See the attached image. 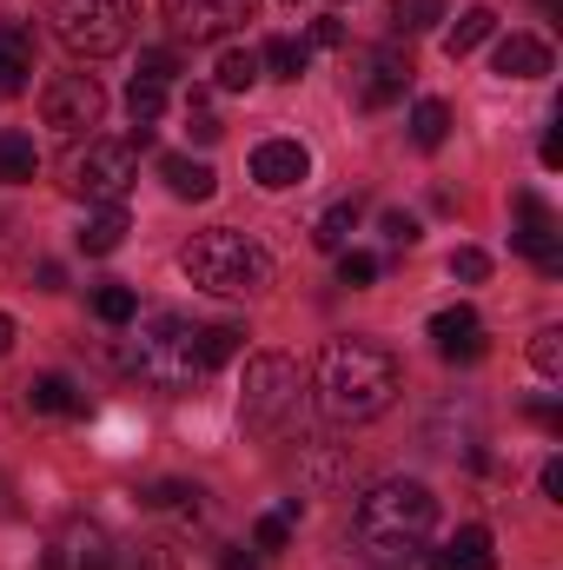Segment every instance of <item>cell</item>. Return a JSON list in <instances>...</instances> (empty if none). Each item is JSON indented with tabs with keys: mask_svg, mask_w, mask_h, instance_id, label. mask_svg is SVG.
<instances>
[{
	"mask_svg": "<svg viewBox=\"0 0 563 570\" xmlns=\"http://www.w3.org/2000/svg\"><path fill=\"white\" fill-rule=\"evenodd\" d=\"M285 538H292V518H285V511H273V518L253 524V544H259V551H285Z\"/></svg>",
	"mask_w": 563,
	"mask_h": 570,
	"instance_id": "obj_35",
	"label": "cell"
},
{
	"mask_svg": "<svg viewBox=\"0 0 563 570\" xmlns=\"http://www.w3.org/2000/svg\"><path fill=\"white\" fill-rule=\"evenodd\" d=\"M491 33H497V13H491V7H464V13H457V27H444V53H451V60H464V53H477Z\"/></svg>",
	"mask_w": 563,
	"mask_h": 570,
	"instance_id": "obj_21",
	"label": "cell"
},
{
	"mask_svg": "<svg viewBox=\"0 0 563 570\" xmlns=\"http://www.w3.org/2000/svg\"><path fill=\"white\" fill-rule=\"evenodd\" d=\"M100 114H107V87L93 80V73H53L47 87H40V120L53 127V134H67V140H93V127H100Z\"/></svg>",
	"mask_w": 563,
	"mask_h": 570,
	"instance_id": "obj_8",
	"label": "cell"
},
{
	"mask_svg": "<svg viewBox=\"0 0 563 570\" xmlns=\"http://www.w3.org/2000/svg\"><path fill=\"white\" fill-rule=\"evenodd\" d=\"M33 173H40V153H33V140L7 127V134H0V186H27Z\"/></svg>",
	"mask_w": 563,
	"mask_h": 570,
	"instance_id": "obj_22",
	"label": "cell"
},
{
	"mask_svg": "<svg viewBox=\"0 0 563 570\" xmlns=\"http://www.w3.org/2000/svg\"><path fill=\"white\" fill-rule=\"evenodd\" d=\"M412 53H398V47H365L358 53V67H352V94H358V107H392V100H405V87H412Z\"/></svg>",
	"mask_w": 563,
	"mask_h": 570,
	"instance_id": "obj_10",
	"label": "cell"
},
{
	"mask_svg": "<svg viewBox=\"0 0 563 570\" xmlns=\"http://www.w3.org/2000/svg\"><path fill=\"white\" fill-rule=\"evenodd\" d=\"M444 134H451V107H444V100H418V107H412V140H418L424 153H437Z\"/></svg>",
	"mask_w": 563,
	"mask_h": 570,
	"instance_id": "obj_25",
	"label": "cell"
},
{
	"mask_svg": "<svg viewBox=\"0 0 563 570\" xmlns=\"http://www.w3.org/2000/svg\"><path fill=\"white\" fill-rule=\"evenodd\" d=\"M219 570H259V558H253L246 544H226V551H219Z\"/></svg>",
	"mask_w": 563,
	"mask_h": 570,
	"instance_id": "obj_39",
	"label": "cell"
},
{
	"mask_svg": "<svg viewBox=\"0 0 563 570\" xmlns=\"http://www.w3.org/2000/svg\"><path fill=\"white\" fill-rule=\"evenodd\" d=\"M392 20H398L405 33H431V27L444 20V0H398V7H392Z\"/></svg>",
	"mask_w": 563,
	"mask_h": 570,
	"instance_id": "obj_30",
	"label": "cell"
},
{
	"mask_svg": "<svg viewBox=\"0 0 563 570\" xmlns=\"http://www.w3.org/2000/svg\"><path fill=\"white\" fill-rule=\"evenodd\" d=\"M372 279H378V259L345 246V253H338V285H372Z\"/></svg>",
	"mask_w": 563,
	"mask_h": 570,
	"instance_id": "obj_34",
	"label": "cell"
},
{
	"mask_svg": "<svg viewBox=\"0 0 563 570\" xmlns=\"http://www.w3.org/2000/svg\"><path fill=\"white\" fill-rule=\"evenodd\" d=\"M172 73H179V53H172V47H146V53H140V73H134V80H159V87H166Z\"/></svg>",
	"mask_w": 563,
	"mask_h": 570,
	"instance_id": "obj_33",
	"label": "cell"
},
{
	"mask_svg": "<svg viewBox=\"0 0 563 570\" xmlns=\"http://www.w3.org/2000/svg\"><path fill=\"white\" fill-rule=\"evenodd\" d=\"M352 531H358V544H365L378 564H398V558H412V551L431 544V531H437V498H431V484H418V478H385V484H372V491L358 498Z\"/></svg>",
	"mask_w": 563,
	"mask_h": 570,
	"instance_id": "obj_2",
	"label": "cell"
},
{
	"mask_svg": "<svg viewBox=\"0 0 563 570\" xmlns=\"http://www.w3.org/2000/svg\"><path fill=\"white\" fill-rule=\"evenodd\" d=\"M491 564H497V551H491V531L484 524H464L444 551L424 558V570H491Z\"/></svg>",
	"mask_w": 563,
	"mask_h": 570,
	"instance_id": "obj_15",
	"label": "cell"
},
{
	"mask_svg": "<svg viewBox=\"0 0 563 570\" xmlns=\"http://www.w3.org/2000/svg\"><path fill=\"white\" fill-rule=\"evenodd\" d=\"M504 80H544L551 73V47L537 40V33H511V40H497V60H491Z\"/></svg>",
	"mask_w": 563,
	"mask_h": 570,
	"instance_id": "obj_16",
	"label": "cell"
},
{
	"mask_svg": "<svg viewBox=\"0 0 563 570\" xmlns=\"http://www.w3.org/2000/svg\"><path fill=\"white\" fill-rule=\"evenodd\" d=\"M127 233H134V226H127V206H93V213H87V226H80L73 239H80V253H93V259H100V253H120V239H127Z\"/></svg>",
	"mask_w": 563,
	"mask_h": 570,
	"instance_id": "obj_20",
	"label": "cell"
},
{
	"mask_svg": "<svg viewBox=\"0 0 563 570\" xmlns=\"http://www.w3.org/2000/svg\"><path fill=\"white\" fill-rule=\"evenodd\" d=\"M405 392V365L392 345L378 338H332L318 352V412L332 425H372L398 405Z\"/></svg>",
	"mask_w": 563,
	"mask_h": 570,
	"instance_id": "obj_1",
	"label": "cell"
},
{
	"mask_svg": "<svg viewBox=\"0 0 563 570\" xmlns=\"http://www.w3.org/2000/svg\"><path fill=\"white\" fill-rule=\"evenodd\" d=\"M93 318H100V325H134V318H140L134 285H100V292H93Z\"/></svg>",
	"mask_w": 563,
	"mask_h": 570,
	"instance_id": "obj_26",
	"label": "cell"
},
{
	"mask_svg": "<svg viewBox=\"0 0 563 570\" xmlns=\"http://www.w3.org/2000/svg\"><path fill=\"white\" fill-rule=\"evenodd\" d=\"M239 345H246V332H239V325H199V352H206V372L233 365V358H239Z\"/></svg>",
	"mask_w": 563,
	"mask_h": 570,
	"instance_id": "obj_27",
	"label": "cell"
},
{
	"mask_svg": "<svg viewBox=\"0 0 563 570\" xmlns=\"http://www.w3.org/2000/svg\"><path fill=\"white\" fill-rule=\"evenodd\" d=\"M253 80H259V53H253V47H226V53H219V87H226V94H246Z\"/></svg>",
	"mask_w": 563,
	"mask_h": 570,
	"instance_id": "obj_28",
	"label": "cell"
},
{
	"mask_svg": "<svg viewBox=\"0 0 563 570\" xmlns=\"http://www.w3.org/2000/svg\"><path fill=\"white\" fill-rule=\"evenodd\" d=\"M292 405H298V365H292L285 352H259V358L246 365V392H239L246 431H279Z\"/></svg>",
	"mask_w": 563,
	"mask_h": 570,
	"instance_id": "obj_7",
	"label": "cell"
},
{
	"mask_svg": "<svg viewBox=\"0 0 563 570\" xmlns=\"http://www.w3.org/2000/svg\"><path fill=\"white\" fill-rule=\"evenodd\" d=\"M544 498H563V464H557V458L544 464Z\"/></svg>",
	"mask_w": 563,
	"mask_h": 570,
	"instance_id": "obj_41",
	"label": "cell"
},
{
	"mask_svg": "<svg viewBox=\"0 0 563 570\" xmlns=\"http://www.w3.org/2000/svg\"><path fill=\"white\" fill-rule=\"evenodd\" d=\"M511 206H517V233H511V246H517V253H531L544 279H557V273H563V246H557L563 233H557V213L544 206V193H517Z\"/></svg>",
	"mask_w": 563,
	"mask_h": 570,
	"instance_id": "obj_12",
	"label": "cell"
},
{
	"mask_svg": "<svg viewBox=\"0 0 563 570\" xmlns=\"http://www.w3.org/2000/svg\"><path fill=\"white\" fill-rule=\"evenodd\" d=\"M451 279L457 285H484L491 279V259H484L477 246H457V253H451Z\"/></svg>",
	"mask_w": 563,
	"mask_h": 570,
	"instance_id": "obj_32",
	"label": "cell"
},
{
	"mask_svg": "<svg viewBox=\"0 0 563 570\" xmlns=\"http://www.w3.org/2000/svg\"><path fill=\"white\" fill-rule=\"evenodd\" d=\"M531 365H537L544 379H563V332L557 325H544V332L531 338Z\"/></svg>",
	"mask_w": 563,
	"mask_h": 570,
	"instance_id": "obj_31",
	"label": "cell"
},
{
	"mask_svg": "<svg viewBox=\"0 0 563 570\" xmlns=\"http://www.w3.org/2000/svg\"><path fill=\"white\" fill-rule=\"evenodd\" d=\"M385 239L392 246H418V219L412 213H385Z\"/></svg>",
	"mask_w": 563,
	"mask_h": 570,
	"instance_id": "obj_37",
	"label": "cell"
},
{
	"mask_svg": "<svg viewBox=\"0 0 563 570\" xmlns=\"http://www.w3.org/2000/svg\"><path fill=\"white\" fill-rule=\"evenodd\" d=\"M13 338H20V325H13V318H7V312H0V358H7V352H13Z\"/></svg>",
	"mask_w": 563,
	"mask_h": 570,
	"instance_id": "obj_43",
	"label": "cell"
},
{
	"mask_svg": "<svg viewBox=\"0 0 563 570\" xmlns=\"http://www.w3.org/2000/svg\"><path fill=\"white\" fill-rule=\"evenodd\" d=\"M312 47H345V20H312Z\"/></svg>",
	"mask_w": 563,
	"mask_h": 570,
	"instance_id": "obj_38",
	"label": "cell"
},
{
	"mask_svg": "<svg viewBox=\"0 0 563 570\" xmlns=\"http://www.w3.org/2000/svg\"><path fill=\"white\" fill-rule=\"evenodd\" d=\"M127 114H134V127H159L166 87H159V80H134V87H127Z\"/></svg>",
	"mask_w": 563,
	"mask_h": 570,
	"instance_id": "obj_29",
	"label": "cell"
},
{
	"mask_svg": "<svg viewBox=\"0 0 563 570\" xmlns=\"http://www.w3.org/2000/svg\"><path fill=\"white\" fill-rule=\"evenodd\" d=\"M292 7H298V0H292Z\"/></svg>",
	"mask_w": 563,
	"mask_h": 570,
	"instance_id": "obj_44",
	"label": "cell"
},
{
	"mask_svg": "<svg viewBox=\"0 0 563 570\" xmlns=\"http://www.w3.org/2000/svg\"><path fill=\"white\" fill-rule=\"evenodd\" d=\"M352 233H358V199H338V206H325V213H318V233H312V239H318L325 253H345V246H352Z\"/></svg>",
	"mask_w": 563,
	"mask_h": 570,
	"instance_id": "obj_23",
	"label": "cell"
},
{
	"mask_svg": "<svg viewBox=\"0 0 563 570\" xmlns=\"http://www.w3.org/2000/svg\"><path fill=\"white\" fill-rule=\"evenodd\" d=\"M305 60H312V47H305V40H292V33H279V40H266L259 73H273V80H298V73H305Z\"/></svg>",
	"mask_w": 563,
	"mask_h": 570,
	"instance_id": "obj_24",
	"label": "cell"
},
{
	"mask_svg": "<svg viewBox=\"0 0 563 570\" xmlns=\"http://www.w3.org/2000/svg\"><path fill=\"white\" fill-rule=\"evenodd\" d=\"M431 338H437V352H444L451 365L484 358V325H477V312H471V305H444V312L431 318Z\"/></svg>",
	"mask_w": 563,
	"mask_h": 570,
	"instance_id": "obj_14",
	"label": "cell"
},
{
	"mask_svg": "<svg viewBox=\"0 0 563 570\" xmlns=\"http://www.w3.org/2000/svg\"><path fill=\"white\" fill-rule=\"evenodd\" d=\"M53 33L80 60H107L134 40V0H53Z\"/></svg>",
	"mask_w": 563,
	"mask_h": 570,
	"instance_id": "obj_5",
	"label": "cell"
},
{
	"mask_svg": "<svg viewBox=\"0 0 563 570\" xmlns=\"http://www.w3.org/2000/svg\"><path fill=\"white\" fill-rule=\"evenodd\" d=\"M219 134H226V127H219L213 114H192V140H199V146H213V140H219Z\"/></svg>",
	"mask_w": 563,
	"mask_h": 570,
	"instance_id": "obj_40",
	"label": "cell"
},
{
	"mask_svg": "<svg viewBox=\"0 0 563 570\" xmlns=\"http://www.w3.org/2000/svg\"><path fill=\"white\" fill-rule=\"evenodd\" d=\"M305 173H312V153H305L298 140H259L253 146V179H259L266 193L305 186Z\"/></svg>",
	"mask_w": 563,
	"mask_h": 570,
	"instance_id": "obj_13",
	"label": "cell"
},
{
	"mask_svg": "<svg viewBox=\"0 0 563 570\" xmlns=\"http://www.w3.org/2000/svg\"><path fill=\"white\" fill-rule=\"evenodd\" d=\"M544 166H563V134H557V127L544 134Z\"/></svg>",
	"mask_w": 563,
	"mask_h": 570,
	"instance_id": "obj_42",
	"label": "cell"
},
{
	"mask_svg": "<svg viewBox=\"0 0 563 570\" xmlns=\"http://www.w3.org/2000/svg\"><path fill=\"white\" fill-rule=\"evenodd\" d=\"M127 570H179V558H172L166 544H140V551H134V564H127Z\"/></svg>",
	"mask_w": 563,
	"mask_h": 570,
	"instance_id": "obj_36",
	"label": "cell"
},
{
	"mask_svg": "<svg viewBox=\"0 0 563 570\" xmlns=\"http://www.w3.org/2000/svg\"><path fill=\"white\" fill-rule=\"evenodd\" d=\"M27 73H33V33L20 20H0V100L20 94Z\"/></svg>",
	"mask_w": 563,
	"mask_h": 570,
	"instance_id": "obj_18",
	"label": "cell"
},
{
	"mask_svg": "<svg viewBox=\"0 0 563 570\" xmlns=\"http://www.w3.org/2000/svg\"><path fill=\"white\" fill-rule=\"evenodd\" d=\"M159 13H166L172 40L206 47V40H233V33L259 13V0H159Z\"/></svg>",
	"mask_w": 563,
	"mask_h": 570,
	"instance_id": "obj_9",
	"label": "cell"
},
{
	"mask_svg": "<svg viewBox=\"0 0 563 570\" xmlns=\"http://www.w3.org/2000/svg\"><path fill=\"white\" fill-rule=\"evenodd\" d=\"M159 179H166L172 199H213V193H219V173H213L206 159H186V153H166V159H159Z\"/></svg>",
	"mask_w": 563,
	"mask_h": 570,
	"instance_id": "obj_17",
	"label": "cell"
},
{
	"mask_svg": "<svg viewBox=\"0 0 563 570\" xmlns=\"http://www.w3.org/2000/svg\"><path fill=\"white\" fill-rule=\"evenodd\" d=\"M179 273L206 292H226V298H253L273 285V259L259 239L233 233V226H213V233H192L186 253H179Z\"/></svg>",
	"mask_w": 563,
	"mask_h": 570,
	"instance_id": "obj_3",
	"label": "cell"
},
{
	"mask_svg": "<svg viewBox=\"0 0 563 570\" xmlns=\"http://www.w3.org/2000/svg\"><path fill=\"white\" fill-rule=\"evenodd\" d=\"M113 531L93 524V518H67L53 538H47V570H113Z\"/></svg>",
	"mask_w": 563,
	"mask_h": 570,
	"instance_id": "obj_11",
	"label": "cell"
},
{
	"mask_svg": "<svg viewBox=\"0 0 563 570\" xmlns=\"http://www.w3.org/2000/svg\"><path fill=\"white\" fill-rule=\"evenodd\" d=\"M27 405H33V412H60V419H87V392H80L67 372H40V379L27 385Z\"/></svg>",
	"mask_w": 563,
	"mask_h": 570,
	"instance_id": "obj_19",
	"label": "cell"
},
{
	"mask_svg": "<svg viewBox=\"0 0 563 570\" xmlns=\"http://www.w3.org/2000/svg\"><path fill=\"white\" fill-rule=\"evenodd\" d=\"M134 372L152 392H192L206 385V352H199V325H186L179 312H152L134 338Z\"/></svg>",
	"mask_w": 563,
	"mask_h": 570,
	"instance_id": "obj_4",
	"label": "cell"
},
{
	"mask_svg": "<svg viewBox=\"0 0 563 570\" xmlns=\"http://www.w3.org/2000/svg\"><path fill=\"white\" fill-rule=\"evenodd\" d=\"M134 179H140V146L127 134V140H87L67 159V179L60 186L73 199H87V206H120Z\"/></svg>",
	"mask_w": 563,
	"mask_h": 570,
	"instance_id": "obj_6",
	"label": "cell"
}]
</instances>
